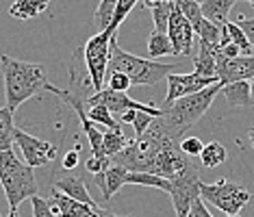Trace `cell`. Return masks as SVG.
Masks as SVG:
<instances>
[{
	"instance_id": "19",
	"label": "cell",
	"mask_w": 254,
	"mask_h": 217,
	"mask_svg": "<svg viewBox=\"0 0 254 217\" xmlns=\"http://www.w3.org/2000/svg\"><path fill=\"white\" fill-rule=\"evenodd\" d=\"M222 94H224V98L228 100V105H233V107H252L254 105L252 87H250V83H248V81L224 85Z\"/></svg>"
},
{
	"instance_id": "27",
	"label": "cell",
	"mask_w": 254,
	"mask_h": 217,
	"mask_svg": "<svg viewBox=\"0 0 254 217\" xmlns=\"http://www.w3.org/2000/svg\"><path fill=\"white\" fill-rule=\"evenodd\" d=\"M148 54L150 59H157V56H163V54H174V46H172L170 37L163 35V33L152 31L148 39Z\"/></svg>"
},
{
	"instance_id": "41",
	"label": "cell",
	"mask_w": 254,
	"mask_h": 217,
	"mask_svg": "<svg viewBox=\"0 0 254 217\" xmlns=\"http://www.w3.org/2000/svg\"><path fill=\"white\" fill-rule=\"evenodd\" d=\"M135 113H137V111H128V113H124V115L120 117V122H128V124H132V119H135Z\"/></svg>"
},
{
	"instance_id": "5",
	"label": "cell",
	"mask_w": 254,
	"mask_h": 217,
	"mask_svg": "<svg viewBox=\"0 0 254 217\" xmlns=\"http://www.w3.org/2000/svg\"><path fill=\"white\" fill-rule=\"evenodd\" d=\"M0 180L11 209L18 211L24 200L37 196V178L33 167L22 163L13 150L0 152Z\"/></svg>"
},
{
	"instance_id": "20",
	"label": "cell",
	"mask_w": 254,
	"mask_h": 217,
	"mask_svg": "<svg viewBox=\"0 0 254 217\" xmlns=\"http://www.w3.org/2000/svg\"><path fill=\"white\" fill-rule=\"evenodd\" d=\"M48 9V2L46 0H18V2L11 4L9 13L18 20H31V18H37L39 13Z\"/></svg>"
},
{
	"instance_id": "3",
	"label": "cell",
	"mask_w": 254,
	"mask_h": 217,
	"mask_svg": "<svg viewBox=\"0 0 254 217\" xmlns=\"http://www.w3.org/2000/svg\"><path fill=\"white\" fill-rule=\"evenodd\" d=\"M172 144H181V141H174L172 137H167L157 124H152L146 135L130 139L126 150L120 152L118 157H113L111 161H113V165H120V167L128 169V172L152 174L159 154L163 152L165 148H170Z\"/></svg>"
},
{
	"instance_id": "36",
	"label": "cell",
	"mask_w": 254,
	"mask_h": 217,
	"mask_svg": "<svg viewBox=\"0 0 254 217\" xmlns=\"http://www.w3.org/2000/svg\"><path fill=\"white\" fill-rule=\"evenodd\" d=\"M181 150L187 154L189 159H193V157H200L202 154L204 144H202V139H198V137H187V139L181 141Z\"/></svg>"
},
{
	"instance_id": "23",
	"label": "cell",
	"mask_w": 254,
	"mask_h": 217,
	"mask_svg": "<svg viewBox=\"0 0 254 217\" xmlns=\"http://www.w3.org/2000/svg\"><path fill=\"white\" fill-rule=\"evenodd\" d=\"M115 9H118V0H102L98 4V9L94 13V24L98 28V33L109 31V26L113 24V18H115Z\"/></svg>"
},
{
	"instance_id": "26",
	"label": "cell",
	"mask_w": 254,
	"mask_h": 217,
	"mask_svg": "<svg viewBox=\"0 0 254 217\" xmlns=\"http://www.w3.org/2000/svg\"><path fill=\"white\" fill-rule=\"evenodd\" d=\"M130 141L124 137L122 130H107L105 133V141H102V150H105V157L113 159L118 157L120 152L126 150V146H128Z\"/></svg>"
},
{
	"instance_id": "17",
	"label": "cell",
	"mask_w": 254,
	"mask_h": 217,
	"mask_svg": "<svg viewBox=\"0 0 254 217\" xmlns=\"http://www.w3.org/2000/svg\"><path fill=\"white\" fill-rule=\"evenodd\" d=\"M143 7L148 11H152V20H154V31L167 35V28H170V18L172 11H174L176 2H167V0H146Z\"/></svg>"
},
{
	"instance_id": "7",
	"label": "cell",
	"mask_w": 254,
	"mask_h": 217,
	"mask_svg": "<svg viewBox=\"0 0 254 217\" xmlns=\"http://www.w3.org/2000/svg\"><path fill=\"white\" fill-rule=\"evenodd\" d=\"M200 198L211 202L215 209H219L222 213L230 217V215H239V211L250 202V191L239 182L222 178L215 185H202Z\"/></svg>"
},
{
	"instance_id": "40",
	"label": "cell",
	"mask_w": 254,
	"mask_h": 217,
	"mask_svg": "<svg viewBox=\"0 0 254 217\" xmlns=\"http://www.w3.org/2000/svg\"><path fill=\"white\" fill-rule=\"evenodd\" d=\"M189 217H213L209 213V209L204 207V200H195L193 202V207H191V213H189Z\"/></svg>"
},
{
	"instance_id": "2",
	"label": "cell",
	"mask_w": 254,
	"mask_h": 217,
	"mask_svg": "<svg viewBox=\"0 0 254 217\" xmlns=\"http://www.w3.org/2000/svg\"><path fill=\"white\" fill-rule=\"evenodd\" d=\"M219 91H222V83L213 85V87L200 91V94H193V96H187V98L176 100L174 105L163 107V117L154 119V124H157L167 137H172L174 141H183L185 130L189 126H193V124L209 111Z\"/></svg>"
},
{
	"instance_id": "32",
	"label": "cell",
	"mask_w": 254,
	"mask_h": 217,
	"mask_svg": "<svg viewBox=\"0 0 254 217\" xmlns=\"http://www.w3.org/2000/svg\"><path fill=\"white\" fill-rule=\"evenodd\" d=\"M135 9V0H118V9H115V18H113V24L109 26V31L118 33V28L122 26V22L126 20V15Z\"/></svg>"
},
{
	"instance_id": "14",
	"label": "cell",
	"mask_w": 254,
	"mask_h": 217,
	"mask_svg": "<svg viewBox=\"0 0 254 217\" xmlns=\"http://www.w3.org/2000/svg\"><path fill=\"white\" fill-rule=\"evenodd\" d=\"M53 211L57 217H100V209H94V207H87L83 202H76V200L67 198L65 193L61 191H53Z\"/></svg>"
},
{
	"instance_id": "18",
	"label": "cell",
	"mask_w": 254,
	"mask_h": 217,
	"mask_svg": "<svg viewBox=\"0 0 254 217\" xmlns=\"http://www.w3.org/2000/svg\"><path fill=\"white\" fill-rule=\"evenodd\" d=\"M193 67H195V74H200V76L217 78L215 53H213V48L211 46H206L204 42L198 44V54H195V59H193Z\"/></svg>"
},
{
	"instance_id": "25",
	"label": "cell",
	"mask_w": 254,
	"mask_h": 217,
	"mask_svg": "<svg viewBox=\"0 0 254 217\" xmlns=\"http://www.w3.org/2000/svg\"><path fill=\"white\" fill-rule=\"evenodd\" d=\"M226 157H228L226 148L219 144V141H211V144H206L204 150H202L200 163L204 165V167L213 169V167H217V165H222L224 161H226Z\"/></svg>"
},
{
	"instance_id": "12",
	"label": "cell",
	"mask_w": 254,
	"mask_h": 217,
	"mask_svg": "<svg viewBox=\"0 0 254 217\" xmlns=\"http://www.w3.org/2000/svg\"><path fill=\"white\" fill-rule=\"evenodd\" d=\"M217 59V78L224 85H233L241 81H254V54L239 56V59H226L222 54H215Z\"/></svg>"
},
{
	"instance_id": "43",
	"label": "cell",
	"mask_w": 254,
	"mask_h": 217,
	"mask_svg": "<svg viewBox=\"0 0 254 217\" xmlns=\"http://www.w3.org/2000/svg\"><path fill=\"white\" fill-rule=\"evenodd\" d=\"M248 139H250V146L254 148V128H250V130H248Z\"/></svg>"
},
{
	"instance_id": "29",
	"label": "cell",
	"mask_w": 254,
	"mask_h": 217,
	"mask_svg": "<svg viewBox=\"0 0 254 217\" xmlns=\"http://www.w3.org/2000/svg\"><path fill=\"white\" fill-rule=\"evenodd\" d=\"M178 9L183 11V15L189 20V24L193 26V31H198L200 24L204 22V13H202V2H193V0H178Z\"/></svg>"
},
{
	"instance_id": "6",
	"label": "cell",
	"mask_w": 254,
	"mask_h": 217,
	"mask_svg": "<svg viewBox=\"0 0 254 217\" xmlns=\"http://www.w3.org/2000/svg\"><path fill=\"white\" fill-rule=\"evenodd\" d=\"M115 35L118 33H113V31L98 33V35L87 39V44L83 46L85 67L89 72V78H91L96 94H100L105 89V76L109 72V61H111V39Z\"/></svg>"
},
{
	"instance_id": "42",
	"label": "cell",
	"mask_w": 254,
	"mask_h": 217,
	"mask_svg": "<svg viewBox=\"0 0 254 217\" xmlns=\"http://www.w3.org/2000/svg\"><path fill=\"white\" fill-rule=\"evenodd\" d=\"M100 217H118V215H115L113 211H109V209H102L100 211Z\"/></svg>"
},
{
	"instance_id": "30",
	"label": "cell",
	"mask_w": 254,
	"mask_h": 217,
	"mask_svg": "<svg viewBox=\"0 0 254 217\" xmlns=\"http://www.w3.org/2000/svg\"><path fill=\"white\" fill-rule=\"evenodd\" d=\"M195 35L200 37V42H204L206 46H211V48H219V42H222V35H224V28L211 24V22L204 18V22H202L200 28L195 31Z\"/></svg>"
},
{
	"instance_id": "15",
	"label": "cell",
	"mask_w": 254,
	"mask_h": 217,
	"mask_svg": "<svg viewBox=\"0 0 254 217\" xmlns=\"http://www.w3.org/2000/svg\"><path fill=\"white\" fill-rule=\"evenodd\" d=\"M55 189H57V191H61V193H65L67 198L76 200V202H83V204H87V207L100 209V207H98V204L94 202V200H91L89 191H87V187H85L83 176H78V174L65 176V178L55 180Z\"/></svg>"
},
{
	"instance_id": "13",
	"label": "cell",
	"mask_w": 254,
	"mask_h": 217,
	"mask_svg": "<svg viewBox=\"0 0 254 217\" xmlns=\"http://www.w3.org/2000/svg\"><path fill=\"white\" fill-rule=\"evenodd\" d=\"M170 42L174 46V54L181 56H189L193 53V39H195V31L193 26L189 24V20L183 15V11L178 9V4L172 11V18H170Z\"/></svg>"
},
{
	"instance_id": "46",
	"label": "cell",
	"mask_w": 254,
	"mask_h": 217,
	"mask_svg": "<svg viewBox=\"0 0 254 217\" xmlns=\"http://www.w3.org/2000/svg\"><path fill=\"white\" fill-rule=\"evenodd\" d=\"M248 2H250V7H252V9H254V0H248Z\"/></svg>"
},
{
	"instance_id": "38",
	"label": "cell",
	"mask_w": 254,
	"mask_h": 217,
	"mask_svg": "<svg viewBox=\"0 0 254 217\" xmlns=\"http://www.w3.org/2000/svg\"><path fill=\"white\" fill-rule=\"evenodd\" d=\"M237 26H239L241 31L246 33L248 42H250L252 48H254V18H244V15H239V20H237Z\"/></svg>"
},
{
	"instance_id": "10",
	"label": "cell",
	"mask_w": 254,
	"mask_h": 217,
	"mask_svg": "<svg viewBox=\"0 0 254 217\" xmlns=\"http://www.w3.org/2000/svg\"><path fill=\"white\" fill-rule=\"evenodd\" d=\"M13 141L20 146L24 163L28 167H44V165H48L50 161H55L57 154H59V148L55 144H50V141H46V139H39V137H33L20 128H15Z\"/></svg>"
},
{
	"instance_id": "11",
	"label": "cell",
	"mask_w": 254,
	"mask_h": 217,
	"mask_svg": "<svg viewBox=\"0 0 254 217\" xmlns=\"http://www.w3.org/2000/svg\"><path fill=\"white\" fill-rule=\"evenodd\" d=\"M167 96H165V102L163 107L167 105H174L176 100L181 98H187V96H193V94H200V91L213 87V85H219V78H206V76H200V74H170L167 78Z\"/></svg>"
},
{
	"instance_id": "24",
	"label": "cell",
	"mask_w": 254,
	"mask_h": 217,
	"mask_svg": "<svg viewBox=\"0 0 254 217\" xmlns=\"http://www.w3.org/2000/svg\"><path fill=\"white\" fill-rule=\"evenodd\" d=\"M13 133H15V126H13V111L2 105L0 108V148L4 150H11V141H13Z\"/></svg>"
},
{
	"instance_id": "44",
	"label": "cell",
	"mask_w": 254,
	"mask_h": 217,
	"mask_svg": "<svg viewBox=\"0 0 254 217\" xmlns=\"http://www.w3.org/2000/svg\"><path fill=\"white\" fill-rule=\"evenodd\" d=\"M9 217H20V213L15 209H11V213H9Z\"/></svg>"
},
{
	"instance_id": "47",
	"label": "cell",
	"mask_w": 254,
	"mask_h": 217,
	"mask_svg": "<svg viewBox=\"0 0 254 217\" xmlns=\"http://www.w3.org/2000/svg\"><path fill=\"white\" fill-rule=\"evenodd\" d=\"M230 217H241V215H230Z\"/></svg>"
},
{
	"instance_id": "8",
	"label": "cell",
	"mask_w": 254,
	"mask_h": 217,
	"mask_svg": "<svg viewBox=\"0 0 254 217\" xmlns=\"http://www.w3.org/2000/svg\"><path fill=\"white\" fill-rule=\"evenodd\" d=\"M170 182H172L170 198H172V204H174L176 217H189L193 202L200 200L202 196V185L204 182L200 180V169L191 163L178 176H174Z\"/></svg>"
},
{
	"instance_id": "35",
	"label": "cell",
	"mask_w": 254,
	"mask_h": 217,
	"mask_svg": "<svg viewBox=\"0 0 254 217\" xmlns=\"http://www.w3.org/2000/svg\"><path fill=\"white\" fill-rule=\"evenodd\" d=\"M107 76H109V85H107V87L113 89V91H122V94H126V89L132 87V81L126 76V74H122V72H111V74H107Z\"/></svg>"
},
{
	"instance_id": "1",
	"label": "cell",
	"mask_w": 254,
	"mask_h": 217,
	"mask_svg": "<svg viewBox=\"0 0 254 217\" xmlns=\"http://www.w3.org/2000/svg\"><path fill=\"white\" fill-rule=\"evenodd\" d=\"M2 76H4V105L11 111H18L24 100L33 98L42 89H50L46 78V70L42 63H28V61L11 59L2 54Z\"/></svg>"
},
{
	"instance_id": "37",
	"label": "cell",
	"mask_w": 254,
	"mask_h": 217,
	"mask_svg": "<svg viewBox=\"0 0 254 217\" xmlns=\"http://www.w3.org/2000/svg\"><path fill=\"white\" fill-rule=\"evenodd\" d=\"M31 202H33V215L35 217H57L53 211V204L48 200L35 196V198H31Z\"/></svg>"
},
{
	"instance_id": "39",
	"label": "cell",
	"mask_w": 254,
	"mask_h": 217,
	"mask_svg": "<svg viewBox=\"0 0 254 217\" xmlns=\"http://www.w3.org/2000/svg\"><path fill=\"white\" fill-rule=\"evenodd\" d=\"M63 169H67V172H72V169L78 167V150H72V152H65V157H63Z\"/></svg>"
},
{
	"instance_id": "4",
	"label": "cell",
	"mask_w": 254,
	"mask_h": 217,
	"mask_svg": "<svg viewBox=\"0 0 254 217\" xmlns=\"http://www.w3.org/2000/svg\"><path fill=\"white\" fill-rule=\"evenodd\" d=\"M172 70H178L176 63H157L152 59H141L130 53H126L118 46L115 37L111 39V61H109V72H122L132 81V85H157L163 78H170Z\"/></svg>"
},
{
	"instance_id": "34",
	"label": "cell",
	"mask_w": 254,
	"mask_h": 217,
	"mask_svg": "<svg viewBox=\"0 0 254 217\" xmlns=\"http://www.w3.org/2000/svg\"><path fill=\"white\" fill-rule=\"evenodd\" d=\"M154 117L152 113H146V111H137L135 113V119H132V126H135V137H143L150 130V126L154 124Z\"/></svg>"
},
{
	"instance_id": "22",
	"label": "cell",
	"mask_w": 254,
	"mask_h": 217,
	"mask_svg": "<svg viewBox=\"0 0 254 217\" xmlns=\"http://www.w3.org/2000/svg\"><path fill=\"white\" fill-rule=\"evenodd\" d=\"M126 185H141V187H157L161 191H172V182L167 178H161L157 174H143V172H128Z\"/></svg>"
},
{
	"instance_id": "45",
	"label": "cell",
	"mask_w": 254,
	"mask_h": 217,
	"mask_svg": "<svg viewBox=\"0 0 254 217\" xmlns=\"http://www.w3.org/2000/svg\"><path fill=\"white\" fill-rule=\"evenodd\" d=\"M250 87H252V98H254V81H250Z\"/></svg>"
},
{
	"instance_id": "33",
	"label": "cell",
	"mask_w": 254,
	"mask_h": 217,
	"mask_svg": "<svg viewBox=\"0 0 254 217\" xmlns=\"http://www.w3.org/2000/svg\"><path fill=\"white\" fill-rule=\"evenodd\" d=\"M111 165H113V161L109 157H89L87 161H85V167H87V172L94 174V176L107 174Z\"/></svg>"
},
{
	"instance_id": "31",
	"label": "cell",
	"mask_w": 254,
	"mask_h": 217,
	"mask_svg": "<svg viewBox=\"0 0 254 217\" xmlns=\"http://www.w3.org/2000/svg\"><path fill=\"white\" fill-rule=\"evenodd\" d=\"M226 33L230 35V42L233 44H237L241 48V53H244V56H252L254 54V48H252V44L248 42V37H246V33L241 31L239 26H237V22H228L226 26Z\"/></svg>"
},
{
	"instance_id": "9",
	"label": "cell",
	"mask_w": 254,
	"mask_h": 217,
	"mask_svg": "<svg viewBox=\"0 0 254 217\" xmlns=\"http://www.w3.org/2000/svg\"><path fill=\"white\" fill-rule=\"evenodd\" d=\"M87 105L89 107H107L109 111L113 113V117H118V119L122 117L124 113H128V111H146V113H152L157 119L163 117V108L154 107V102H150V105H141V102H135L126 94H122V91H113L109 87H105L100 94H91Z\"/></svg>"
},
{
	"instance_id": "21",
	"label": "cell",
	"mask_w": 254,
	"mask_h": 217,
	"mask_svg": "<svg viewBox=\"0 0 254 217\" xmlns=\"http://www.w3.org/2000/svg\"><path fill=\"white\" fill-rule=\"evenodd\" d=\"M126 178H128V169L120 167V165H111L109 172L105 174V189H102L105 200H111L115 193L122 189V187L126 185Z\"/></svg>"
},
{
	"instance_id": "16",
	"label": "cell",
	"mask_w": 254,
	"mask_h": 217,
	"mask_svg": "<svg viewBox=\"0 0 254 217\" xmlns=\"http://www.w3.org/2000/svg\"><path fill=\"white\" fill-rule=\"evenodd\" d=\"M233 7H235V0H204L202 2V13H204V18L211 24L224 28L230 22L228 13Z\"/></svg>"
},
{
	"instance_id": "28",
	"label": "cell",
	"mask_w": 254,
	"mask_h": 217,
	"mask_svg": "<svg viewBox=\"0 0 254 217\" xmlns=\"http://www.w3.org/2000/svg\"><path fill=\"white\" fill-rule=\"evenodd\" d=\"M87 117H89L94 124H98V126L102 124V126H107L109 130H122V126H120V122L113 117V113L109 111L107 107H89Z\"/></svg>"
}]
</instances>
